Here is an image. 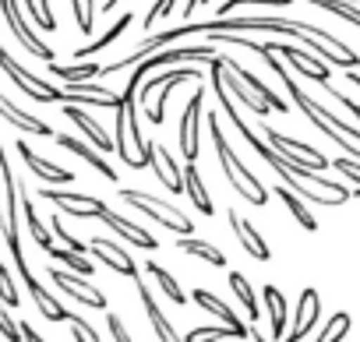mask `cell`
Listing matches in <instances>:
<instances>
[{
    "mask_svg": "<svg viewBox=\"0 0 360 342\" xmlns=\"http://www.w3.org/2000/svg\"><path fill=\"white\" fill-rule=\"evenodd\" d=\"M0 303H8V307H18L22 300H18V286H15V279H11V272H8V265L0 261Z\"/></svg>",
    "mask_w": 360,
    "mask_h": 342,
    "instance_id": "f35d334b",
    "label": "cell"
},
{
    "mask_svg": "<svg viewBox=\"0 0 360 342\" xmlns=\"http://www.w3.org/2000/svg\"><path fill=\"white\" fill-rule=\"evenodd\" d=\"M138 300H141V307H145V314H148V321H152V328H155V338H162V342H176L180 335L173 331V324L166 321V314L159 310V303L152 300V293L138 282Z\"/></svg>",
    "mask_w": 360,
    "mask_h": 342,
    "instance_id": "d4e9b609",
    "label": "cell"
},
{
    "mask_svg": "<svg viewBox=\"0 0 360 342\" xmlns=\"http://www.w3.org/2000/svg\"><path fill=\"white\" fill-rule=\"evenodd\" d=\"M223 60H226V67H233V71H237V74L244 78V85H248V88H251V92H255V96H258V99H262V103L269 106V110H276V113H286V110H290V103H283V99H279V96H276V92H272V88H269V85L262 81V78H255V71L240 67V64H237L233 57H223Z\"/></svg>",
    "mask_w": 360,
    "mask_h": 342,
    "instance_id": "ffe728a7",
    "label": "cell"
},
{
    "mask_svg": "<svg viewBox=\"0 0 360 342\" xmlns=\"http://www.w3.org/2000/svg\"><path fill=\"white\" fill-rule=\"evenodd\" d=\"M131 22H134V15H120V18H117V22H113V25H110V29H106V32H103V36L96 39V43H89V46H82V50H78L75 57H78V60H85V57H92V53H99V50H106L110 43H117V39H120V36H124V32L131 29Z\"/></svg>",
    "mask_w": 360,
    "mask_h": 342,
    "instance_id": "f1b7e54d",
    "label": "cell"
},
{
    "mask_svg": "<svg viewBox=\"0 0 360 342\" xmlns=\"http://www.w3.org/2000/svg\"><path fill=\"white\" fill-rule=\"evenodd\" d=\"M0 71H4L32 103H64V88H57V85H50V81H43V78H36L32 71H25L4 46H0Z\"/></svg>",
    "mask_w": 360,
    "mask_h": 342,
    "instance_id": "277c9868",
    "label": "cell"
},
{
    "mask_svg": "<svg viewBox=\"0 0 360 342\" xmlns=\"http://www.w3.org/2000/svg\"><path fill=\"white\" fill-rule=\"evenodd\" d=\"M195 78H202V71H198L195 64H188V67H176V71H169V74H152L148 81H141L138 106L148 113V120H152V124H162V120H166V103H169V92H173L180 81H195Z\"/></svg>",
    "mask_w": 360,
    "mask_h": 342,
    "instance_id": "7a4b0ae2",
    "label": "cell"
},
{
    "mask_svg": "<svg viewBox=\"0 0 360 342\" xmlns=\"http://www.w3.org/2000/svg\"><path fill=\"white\" fill-rule=\"evenodd\" d=\"M57 145H60V148H68V152H75L78 159H85V162H89L92 169H96V173H103L106 180H117L113 166H110V162H106V159H103V155H99L96 148H89L85 141H78V138H71V134H60V138H57Z\"/></svg>",
    "mask_w": 360,
    "mask_h": 342,
    "instance_id": "603a6c76",
    "label": "cell"
},
{
    "mask_svg": "<svg viewBox=\"0 0 360 342\" xmlns=\"http://www.w3.org/2000/svg\"><path fill=\"white\" fill-rule=\"evenodd\" d=\"M202 4H209V0H188V8H184V15L191 18V15H195V11H198Z\"/></svg>",
    "mask_w": 360,
    "mask_h": 342,
    "instance_id": "f907efd6",
    "label": "cell"
},
{
    "mask_svg": "<svg viewBox=\"0 0 360 342\" xmlns=\"http://www.w3.org/2000/svg\"><path fill=\"white\" fill-rule=\"evenodd\" d=\"M230 286H233V293H237V300L244 303V310H248V317L251 321H258V300H255V289L248 286V279L240 275V272H230Z\"/></svg>",
    "mask_w": 360,
    "mask_h": 342,
    "instance_id": "836d02e7",
    "label": "cell"
},
{
    "mask_svg": "<svg viewBox=\"0 0 360 342\" xmlns=\"http://www.w3.org/2000/svg\"><path fill=\"white\" fill-rule=\"evenodd\" d=\"M145 272H148V275L159 282V289L166 293V300H169V303H188V300H184V289H180V282H176V279H173V275H169L162 265L148 261V265H145Z\"/></svg>",
    "mask_w": 360,
    "mask_h": 342,
    "instance_id": "1f68e13d",
    "label": "cell"
},
{
    "mask_svg": "<svg viewBox=\"0 0 360 342\" xmlns=\"http://www.w3.org/2000/svg\"><path fill=\"white\" fill-rule=\"evenodd\" d=\"M311 4H318V8H325V11L339 15L342 22H349V25H356V29H360V8H356V4H349V0H311Z\"/></svg>",
    "mask_w": 360,
    "mask_h": 342,
    "instance_id": "e575fe53",
    "label": "cell"
},
{
    "mask_svg": "<svg viewBox=\"0 0 360 342\" xmlns=\"http://www.w3.org/2000/svg\"><path fill=\"white\" fill-rule=\"evenodd\" d=\"M265 131V138H269V145L279 152V159L286 162V166H311V169H321L328 166V159L318 152V148H311V145H304V141H297V138H286V134H279L276 127H262Z\"/></svg>",
    "mask_w": 360,
    "mask_h": 342,
    "instance_id": "5b68a950",
    "label": "cell"
},
{
    "mask_svg": "<svg viewBox=\"0 0 360 342\" xmlns=\"http://www.w3.org/2000/svg\"><path fill=\"white\" fill-rule=\"evenodd\" d=\"M346 331H349V314H346V310H339V314H332V321L325 324V331L318 335V342H335V338H346Z\"/></svg>",
    "mask_w": 360,
    "mask_h": 342,
    "instance_id": "8d00e7d4",
    "label": "cell"
},
{
    "mask_svg": "<svg viewBox=\"0 0 360 342\" xmlns=\"http://www.w3.org/2000/svg\"><path fill=\"white\" fill-rule=\"evenodd\" d=\"M39 195L46 202H53L64 216H78V219H99L106 212V202L92 198V195H75V191H53V188H39Z\"/></svg>",
    "mask_w": 360,
    "mask_h": 342,
    "instance_id": "ba28073f",
    "label": "cell"
},
{
    "mask_svg": "<svg viewBox=\"0 0 360 342\" xmlns=\"http://www.w3.org/2000/svg\"><path fill=\"white\" fill-rule=\"evenodd\" d=\"M106 328H110V335H113L117 342H131V335H127V328H124V321H120V317H117L113 310L106 314Z\"/></svg>",
    "mask_w": 360,
    "mask_h": 342,
    "instance_id": "bcb514c9",
    "label": "cell"
},
{
    "mask_svg": "<svg viewBox=\"0 0 360 342\" xmlns=\"http://www.w3.org/2000/svg\"><path fill=\"white\" fill-rule=\"evenodd\" d=\"M195 300H198V307H205V310H212V314H216V317H219L223 324H230V328H237V331H240L244 338H255V342L262 338L258 331H251V328H244V324H240V317H237V314H233V310H230V307H226V303H223V300L216 296V293H209V289H195Z\"/></svg>",
    "mask_w": 360,
    "mask_h": 342,
    "instance_id": "d6986e66",
    "label": "cell"
},
{
    "mask_svg": "<svg viewBox=\"0 0 360 342\" xmlns=\"http://www.w3.org/2000/svg\"><path fill=\"white\" fill-rule=\"evenodd\" d=\"M99 219H103V223H106V226H110V230H113L117 237H124L127 244H138L141 251H155V247H159V244H155V237H152L148 230H141V226H134V223H127L124 216H113L110 209H106V212H103Z\"/></svg>",
    "mask_w": 360,
    "mask_h": 342,
    "instance_id": "ac0fdd59",
    "label": "cell"
},
{
    "mask_svg": "<svg viewBox=\"0 0 360 342\" xmlns=\"http://www.w3.org/2000/svg\"><path fill=\"white\" fill-rule=\"evenodd\" d=\"M152 169H155V177L162 180V188H169V195L184 191V169L176 166V159L169 155L166 145H152Z\"/></svg>",
    "mask_w": 360,
    "mask_h": 342,
    "instance_id": "9a60e30c",
    "label": "cell"
},
{
    "mask_svg": "<svg viewBox=\"0 0 360 342\" xmlns=\"http://www.w3.org/2000/svg\"><path fill=\"white\" fill-rule=\"evenodd\" d=\"M0 117L4 120H11L18 131H29V134H39V138H53V131H50V124H43L39 117H29V113H22L8 96H0Z\"/></svg>",
    "mask_w": 360,
    "mask_h": 342,
    "instance_id": "7402d4cb",
    "label": "cell"
},
{
    "mask_svg": "<svg viewBox=\"0 0 360 342\" xmlns=\"http://www.w3.org/2000/svg\"><path fill=\"white\" fill-rule=\"evenodd\" d=\"M209 131H212V145H216L219 169H223V177L230 180V188H237V195H244L251 205H265V202H269V191L262 188V180L251 173V169L237 159V152L230 148V141H226V134H223L219 117H209Z\"/></svg>",
    "mask_w": 360,
    "mask_h": 342,
    "instance_id": "6da1fadb",
    "label": "cell"
},
{
    "mask_svg": "<svg viewBox=\"0 0 360 342\" xmlns=\"http://www.w3.org/2000/svg\"><path fill=\"white\" fill-rule=\"evenodd\" d=\"M18 155H22V162L32 169V173H36L39 180H46V184H71V180H75L71 169H60L57 162H46L39 152L29 148V141H18Z\"/></svg>",
    "mask_w": 360,
    "mask_h": 342,
    "instance_id": "7c38bea8",
    "label": "cell"
},
{
    "mask_svg": "<svg viewBox=\"0 0 360 342\" xmlns=\"http://www.w3.org/2000/svg\"><path fill=\"white\" fill-rule=\"evenodd\" d=\"M113 4H117V0H106V4H103V11H113Z\"/></svg>",
    "mask_w": 360,
    "mask_h": 342,
    "instance_id": "f5cc1de1",
    "label": "cell"
},
{
    "mask_svg": "<svg viewBox=\"0 0 360 342\" xmlns=\"http://www.w3.org/2000/svg\"><path fill=\"white\" fill-rule=\"evenodd\" d=\"M279 198H283V205H286V209L293 212V219H297V223H300V226H304L307 233H314V230H318V219L311 216V209L304 205V198H300L297 191H290V188L283 184V188H279Z\"/></svg>",
    "mask_w": 360,
    "mask_h": 342,
    "instance_id": "f546056e",
    "label": "cell"
},
{
    "mask_svg": "<svg viewBox=\"0 0 360 342\" xmlns=\"http://www.w3.org/2000/svg\"><path fill=\"white\" fill-rule=\"evenodd\" d=\"M71 8H75V25H78V32H92V25H96V8H92V0H71Z\"/></svg>",
    "mask_w": 360,
    "mask_h": 342,
    "instance_id": "d590c367",
    "label": "cell"
},
{
    "mask_svg": "<svg viewBox=\"0 0 360 342\" xmlns=\"http://www.w3.org/2000/svg\"><path fill=\"white\" fill-rule=\"evenodd\" d=\"M212 57H216L212 46H173V50H155V53H148L145 60L134 64L131 81L141 85V74H148L152 67H173V64H191V60L198 64V60H212Z\"/></svg>",
    "mask_w": 360,
    "mask_h": 342,
    "instance_id": "8992f818",
    "label": "cell"
},
{
    "mask_svg": "<svg viewBox=\"0 0 360 342\" xmlns=\"http://www.w3.org/2000/svg\"><path fill=\"white\" fill-rule=\"evenodd\" d=\"M184 191L191 195V202H195L198 216H212V198H209V191H205L202 177H198L195 159H188V166H184Z\"/></svg>",
    "mask_w": 360,
    "mask_h": 342,
    "instance_id": "484cf974",
    "label": "cell"
},
{
    "mask_svg": "<svg viewBox=\"0 0 360 342\" xmlns=\"http://www.w3.org/2000/svg\"><path fill=\"white\" fill-rule=\"evenodd\" d=\"M332 166L339 169L342 177H349L353 184H360V159H353V155H346V159H332Z\"/></svg>",
    "mask_w": 360,
    "mask_h": 342,
    "instance_id": "ee69618b",
    "label": "cell"
},
{
    "mask_svg": "<svg viewBox=\"0 0 360 342\" xmlns=\"http://www.w3.org/2000/svg\"><path fill=\"white\" fill-rule=\"evenodd\" d=\"M173 4H176V0H155V4H152V11L141 18V25H145V29H152L159 18H166V15L173 11Z\"/></svg>",
    "mask_w": 360,
    "mask_h": 342,
    "instance_id": "7bdbcfd3",
    "label": "cell"
},
{
    "mask_svg": "<svg viewBox=\"0 0 360 342\" xmlns=\"http://www.w3.org/2000/svg\"><path fill=\"white\" fill-rule=\"evenodd\" d=\"M68 324H75V338H85V342H99V331L89 324V321H82L78 314H71L68 310Z\"/></svg>",
    "mask_w": 360,
    "mask_h": 342,
    "instance_id": "b9f144b4",
    "label": "cell"
},
{
    "mask_svg": "<svg viewBox=\"0 0 360 342\" xmlns=\"http://www.w3.org/2000/svg\"><path fill=\"white\" fill-rule=\"evenodd\" d=\"M0 335H4L8 342H25V338H22V328H18V321L8 314V303H0Z\"/></svg>",
    "mask_w": 360,
    "mask_h": 342,
    "instance_id": "ab89813d",
    "label": "cell"
},
{
    "mask_svg": "<svg viewBox=\"0 0 360 342\" xmlns=\"http://www.w3.org/2000/svg\"><path fill=\"white\" fill-rule=\"evenodd\" d=\"M205 110V96L202 88L188 99L184 106V117H180V155L184 159H198V117Z\"/></svg>",
    "mask_w": 360,
    "mask_h": 342,
    "instance_id": "30bf717a",
    "label": "cell"
},
{
    "mask_svg": "<svg viewBox=\"0 0 360 342\" xmlns=\"http://www.w3.org/2000/svg\"><path fill=\"white\" fill-rule=\"evenodd\" d=\"M22 282L29 286V293H32V300H36V307H39V314H43L46 321H68V310H64V307H60L46 289H43V282H39L32 272H29V275H22Z\"/></svg>",
    "mask_w": 360,
    "mask_h": 342,
    "instance_id": "cb8c5ba5",
    "label": "cell"
},
{
    "mask_svg": "<svg viewBox=\"0 0 360 342\" xmlns=\"http://www.w3.org/2000/svg\"><path fill=\"white\" fill-rule=\"evenodd\" d=\"M346 78H349L353 85H360V74H356V67H349V71H346Z\"/></svg>",
    "mask_w": 360,
    "mask_h": 342,
    "instance_id": "816d5d0a",
    "label": "cell"
},
{
    "mask_svg": "<svg viewBox=\"0 0 360 342\" xmlns=\"http://www.w3.org/2000/svg\"><path fill=\"white\" fill-rule=\"evenodd\" d=\"M262 300L269 303V321H272V338H283V328H286V296L279 286H265L262 289Z\"/></svg>",
    "mask_w": 360,
    "mask_h": 342,
    "instance_id": "4316f807",
    "label": "cell"
},
{
    "mask_svg": "<svg viewBox=\"0 0 360 342\" xmlns=\"http://www.w3.org/2000/svg\"><path fill=\"white\" fill-rule=\"evenodd\" d=\"M226 223L233 226V233H237V244H240V247H244V251H248L255 261H269V258H272V251H269V244L262 240V233H258V230H255L248 219H240L233 209L226 212Z\"/></svg>",
    "mask_w": 360,
    "mask_h": 342,
    "instance_id": "4fadbf2b",
    "label": "cell"
},
{
    "mask_svg": "<svg viewBox=\"0 0 360 342\" xmlns=\"http://www.w3.org/2000/svg\"><path fill=\"white\" fill-rule=\"evenodd\" d=\"M89 251H92L106 268H113V272H120V275H127V279H138V265L127 258V251H124V247H117V244H110V240L96 237V240H89Z\"/></svg>",
    "mask_w": 360,
    "mask_h": 342,
    "instance_id": "5bb4252c",
    "label": "cell"
},
{
    "mask_svg": "<svg viewBox=\"0 0 360 342\" xmlns=\"http://www.w3.org/2000/svg\"><path fill=\"white\" fill-rule=\"evenodd\" d=\"M349 4H356V0H349Z\"/></svg>",
    "mask_w": 360,
    "mask_h": 342,
    "instance_id": "11a10c76",
    "label": "cell"
},
{
    "mask_svg": "<svg viewBox=\"0 0 360 342\" xmlns=\"http://www.w3.org/2000/svg\"><path fill=\"white\" fill-rule=\"evenodd\" d=\"M50 74H57L60 81H92L96 74H103V67L99 64H89V60H78V64H71V67H64V64H53L50 67Z\"/></svg>",
    "mask_w": 360,
    "mask_h": 342,
    "instance_id": "4dcf8cb0",
    "label": "cell"
},
{
    "mask_svg": "<svg viewBox=\"0 0 360 342\" xmlns=\"http://www.w3.org/2000/svg\"><path fill=\"white\" fill-rule=\"evenodd\" d=\"M64 117H68V120H75V124H78V131H82V134H85L99 152H113V138H110V134H106V131H103V127H99V124H96L82 106H64Z\"/></svg>",
    "mask_w": 360,
    "mask_h": 342,
    "instance_id": "44dd1931",
    "label": "cell"
},
{
    "mask_svg": "<svg viewBox=\"0 0 360 342\" xmlns=\"http://www.w3.org/2000/svg\"><path fill=\"white\" fill-rule=\"evenodd\" d=\"M353 198H360V188H353Z\"/></svg>",
    "mask_w": 360,
    "mask_h": 342,
    "instance_id": "db71d44e",
    "label": "cell"
},
{
    "mask_svg": "<svg viewBox=\"0 0 360 342\" xmlns=\"http://www.w3.org/2000/svg\"><path fill=\"white\" fill-rule=\"evenodd\" d=\"M216 60H219L223 81H226V88H230V96H233L237 103H244V106H248V110H251L255 117H265V113H272V110H269V106H265V103H262V99H258V96H255V92H251V88L244 85V78H240V74H237L233 67H226V60H223V57H216Z\"/></svg>",
    "mask_w": 360,
    "mask_h": 342,
    "instance_id": "e0dca14e",
    "label": "cell"
},
{
    "mask_svg": "<svg viewBox=\"0 0 360 342\" xmlns=\"http://www.w3.org/2000/svg\"><path fill=\"white\" fill-rule=\"evenodd\" d=\"M176 247L184 251V254H191V258H198V261H205V265H212V268H223V265H226V258H223L219 247H212V244H205V240H198V237H191V233L180 240Z\"/></svg>",
    "mask_w": 360,
    "mask_h": 342,
    "instance_id": "83f0119b",
    "label": "cell"
},
{
    "mask_svg": "<svg viewBox=\"0 0 360 342\" xmlns=\"http://www.w3.org/2000/svg\"><path fill=\"white\" fill-rule=\"evenodd\" d=\"M248 4H269V8H286V4H293V0H226V4H219V15H233L237 8H248Z\"/></svg>",
    "mask_w": 360,
    "mask_h": 342,
    "instance_id": "60d3db41",
    "label": "cell"
},
{
    "mask_svg": "<svg viewBox=\"0 0 360 342\" xmlns=\"http://www.w3.org/2000/svg\"><path fill=\"white\" fill-rule=\"evenodd\" d=\"M64 99L85 103V106H106V110H117V103H120V96H113L110 88H99V85H92V81H71V85L64 88Z\"/></svg>",
    "mask_w": 360,
    "mask_h": 342,
    "instance_id": "2e32d148",
    "label": "cell"
},
{
    "mask_svg": "<svg viewBox=\"0 0 360 342\" xmlns=\"http://www.w3.org/2000/svg\"><path fill=\"white\" fill-rule=\"evenodd\" d=\"M46 254H50L57 265L71 268V272H82V275H92V272H96V265H92V261H89L82 251H71V247H60V251H57V247H50Z\"/></svg>",
    "mask_w": 360,
    "mask_h": 342,
    "instance_id": "d6a6232c",
    "label": "cell"
},
{
    "mask_svg": "<svg viewBox=\"0 0 360 342\" xmlns=\"http://www.w3.org/2000/svg\"><path fill=\"white\" fill-rule=\"evenodd\" d=\"M318 314H321V300H318V289H304L300 300H297V317H293V328H290V342H300L311 335V328L318 324Z\"/></svg>",
    "mask_w": 360,
    "mask_h": 342,
    "instance_id": "8fae6325",
    "label": "cell"
},
{
    "mask_svg": "<svg viewBox=\"0 0 360 342\" xmlns=\"http://www.w3.org/2000/svg\"><path fill=\"white\" fill-rule=\"evenodd\" d=\"M0 11H4V18H8V25H11V32H15V39L32 53V57H39V60H53V50L32 32V25L25 22V15L18 11V0H0Z\"/></svg>",
    "mask_w": 360,
    "mask_h": 342,
    "instance_id": "9c48e42d",
    "label": "cell"
},
{
    "mask_svg": "<svg viewBox=\"0 0 360 342\" xmlns=\"http://www.w3.org/2000/svg\"><path fill=\"white\" fill-rule=\"evenodd\" d=\"M18 328H22V338H25V342H39V338H43V335H39V331H36L29 321H22Z\"/></svg>",
    "mask_w": 360,
    "mask_h": 342,
    "instance_id": "681fc988",
    "label": "cell"
},
{
    "mask_svg": "<svg viewBox=\"0 0 360 342\" xmlns=\"http://www.w3.org/2000/svg\"><path fill=\"white\" fill-rule=\"evenodd\" d=\"M50 279H53V286H57L60 293H68L71 300H82L85 307H96V310H103V307H106V296L89 282V275L82 279V272H71V268L64 272L60 265H53V268H50Z\"/></svg>",
    "mask_w": 360,
    "mask_h": 342,
    "instance_id": "52a82bcc",
    "label": "cell"
},
{
    "mask_svg": "<svg viewBox=\"0 0 360 342\" xmlns=\"http://www.w3.org/2000/svg\"><path fill=\"white\" fill-rule=\"evenodd\" d=\"M184 338H188V342H205V338H244V335H240L237 328L223 324V328H191Z\"/></svg>",
    "mask_w": 360,
    "mask_h": 342,
    "instance_id": "74e56055",
    "label": "cell"
},
{
    "mask_svg": "<svg viewBox=\"0 0 360 342\" xmlns=\"http://www.w3.org/2000/svg\"><path fill=\"white\" fill-rule=\"evenodd\" d=\"M325 88H328V96H332L335 103H342V106H346V110H349V113H353V117L360 120V103H353V99H346V96H342V92H335L332 85H325Z\"/></svg>",
    "mask_w": 360,
    "mask_h": 342,
    "instance_id": "c3c4849f",
    "label": "cell"
},
{
    "mask_svg": "<svg viewBox=\"0 0 360 342\" xmlns=\"http://www.w3.org/2000/svg\"><path fill=\"white\" fill-rule=\"evenodd\" d=\"M53 237H57V240H60L64 247H71V251H82V254H85V244H82L78 237H71V233L64 230V223H60V216H53Z\"/></svg>",
    "mask_w": 360,
    "mask_h": 342,
    "instance_id": "f6af8a7d",
    "label": "cell"
},
{
    "mask_svg": "<svg viewBox=\"0 0 360 342\" xmlns=\"http://www.w3.org/2000/svg\"><path fill=\"white\" fill-rule=\"evenodd\" d=\"M120 198L127 202V205H134V209H141L145 216H152L159 226H166L169 233H176V237H188L195 226H191V216H184L180 209H173L169 202H162V198H155V195H145V191H134V188H120Z\"/></svg>",
    "mask_w": 360,
    "mask_h": 342,
    "instance_id": "3957f363",
    "label": "cell"
},
{
    "mask_svg": "<svg viewBox=\"0 0 360 342\" xmlns=\"http://www.w3.org/2000/svg\"><path fill=\"white\" fill-rule=\"evenodd\" d=\"M36 4H39V18H43V25H39V29L53 32V29H57V15H53V4H50V0H36Z\"/></svg>",
    "mask_w": 360,
    "mask_h": 342,
    "instance_id": "7dc6e473",
    "label": "cell"
}]
</instances>
